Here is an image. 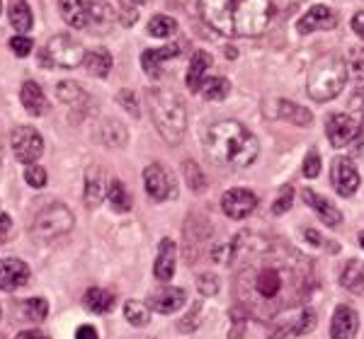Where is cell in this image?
<instances>
[{
  "mask_svg": "<svg viewBox=\"0 0 364 339\" xmlns=\"http://www.w3.org/2000/svg\"><path fill=\"white\" fill-rule=\"evenodd\" d=\"M233 262L238 265L233 294L238 308L260 323L301 306L314 289L311 262L277 238L238 235Z\"/></svg>",
  "mask_w": 364,
  "mask_h": 339,
  "instance_id": "cell-1",
  "label": "cell"
},
{
  "mask_svg": "<svg viewBox=\"0 0 364 339\" xmlns=\"http://www.w3.org/2000/svg\"><path fill=\"white\" fill-rule=\"evenodd\" d=\"M204 150L214 165L226 170H245L255 162L257 153H260V141L240 121L224 119L207 128Z\"/></svg>",
  "mask_w": 364,
  "mask_h": 339,
  "instance_id": "cell-2",
  "label": "cell"
},
{
  "mask_svg": "<svg viewBox=\"0 0 364 339\" xmlns=\"http://www.w3.org/2000/svg\"><path fill=\"white\" fill-rule=\"evenodd\" d=\"M149 109L163 141L178 145L187 131V109L182 99L170 90L154 87V90H149Z\"/></svg>",
  "mask_w": 364,
  "mask_h": 339,
  "instance_id": "cell-3",
  "label": "cell"
},
{
  "mask_svg": "<svg viewBox=\"0 0 364 339\" xmlns=\"http://www.w3.org/2000/svg\"><path fill=\"white\" fill-rule=\"evenodd\" d=\"M348 61L340 56H326L311 68L306 80V92L314 102H331L348 85Z\"/></svg>",
  "mask_w": 364,
  "mask_h": 339,
  "instance_id": "cell-4",
  "label": "cell"
},
{
  "mask_svg": "<svg viewBox=\"0 0 364 339\" xmlns=\"http://www.w3.org/2000/svg\"><path fill=\"white\" fill-rule=\"evenodd\" d=\"M272 20V0H233L236 37H260Z\"/></svg>",
  "mask_w": 364,
  "mask_h": 339,
  "instance_id": "cell-5",
  "label": "cell"
},
{
  "mask_svg": "<svg viewBox=\"0 0 364 339\" xmlns=\"http://www.w3.org/2000/svg\"><path fill=\"white\" fill-rule=\"evenodd\" d=\"M73 226H75V218H73V213H70V209L66 206V204L54 201L34 216L32 235L42 243H49V240H56V238L70 233L73 230Z\"/></svg>",
  "mask_w": 364,
  "mask_h": 339,
  "instance_id": "cell-6",
  "label": "cell"
},
{
  "mask_svg": "<svg viewBox=\"0 0 364 339\" xmlns=\"http://www.w3.org/2000/svg\"><path fill=\"white\" fill-rule=\"evenodd\" d=\"M85 61V49L78 39H73L70 34H56L54 39H49L42 51V63L44 66H56V68H75Z\"/></svg>",
  "mask_w": 364,
  "mask_h": 339,
  "instance_id": "cell-7",
  "label": "cell"
},
{
  "mask_svg": "<svg viewBox=\"0 0 364 339\" xmlns=\"http://www.w3.org/2000/svg\"><path fill=\"white\" fill-rule=\"evenodd\" d=\"M10 143H13L15 160H20L22 165H37L44 153V138L34 126H15L10 133Z\"/></svg>",
  "mask_w": 364,
  "mask_h": 339,
  "instance_id": "cell-8",
  "label": "cell"
},
{
  "mask_svg": "<svg viewBox=\"0 0 364 339\" xmlns=\"http://www.w3.org/2000/svg\"><path fill=\"white\" fill-rule=\"evenodd\" d=\"M144 187H146V194L154 199V201H168V199L178 196V179L161 162H151L144 170Z\"/></svg>",
  "mask_w": 364,
  "mask_h": 339,
  "instance_id": "cell-9",
  "label": "cell"
},
{
  "mask_svg": "<svg viewBox=\"0 0 364 339\" xmlns=\"http://www.w3.org/2000/svg\"><path fill=\"white\" fill-rule=\"evenodd\" d=\"M197 5L204 22L214 32L224 34V37H236V29H233V0H197Z\"/></svg>",
  "mask_w": 364,
  "mask_h": 339,
  "instance_id": "cell-10",
  "label": "cell"
},
{
  "mask_svg": "<svg viewBox=\"0 0 364 339\" xmlns=\"http://www.w3.org/2000/svg\"><path fill=\"white\" fill-rule=\"evenodd\" d=\"M257 206V196L252 194L250 189H243V187H236V189H228L224 196H221V209L228 218L233 221H243L255 211Z\"/></svg>",
  "mask_w": 364,
  "mask_h": 339,
  "instance_id": "cell-11",
  "label": "cell"
},
{
  "mask_svg": "<svg viewBox=\"0 0 364 339\" xmlns=\"http://www.w3.org/2000/svg\"><path fill=\"white\" fill-rule=\"evenodd\" d=\"M331 182L340 196H352L360 189V172L350 157H336L331 165Z\"/></svg>",
  "mask_w": 364,
  "mask_h": 339,
  "instance_id": "cell-12",
  "label": "cell"
},
{
  "mask_svg": "<svg viewBox=\"0 0 364 339\" xmlns=\"http://www.w3.org/2000/svg\"><path fill=\"white\" fill-rule=\"evenodd\" d=\"M29 282V267L22 260L15 257H5L0 260V291L13 294V291L22 289Z\"/></svg>",
  "mask_w": 364,
  "mask_h": 339,
  "instance_id": "cell-13",
  "label": "cell"
},
{
  "mask_svg": "<svg viewBox=\"0 0 364 339\" xmlns=\"http://www.w3.org/2000/svg\"><path fill=\"white\" fill-rule=\"evenodd\" d=\"M185 303H187L185 289H178V286H163V289H158L156 294L149 296V303H146V306H149L154 313L170 315V313L180 311Z\"/></svg>",
  "mask_w": 364,
  "mask_h": 339,
  "instance_id": "cell-14",
  "label": "cell"
},
{
  "mask_svg": "<svg viewBox=\"0 0 364 339\" xmlns=\"http://www.w3.org/2000/svg\"><path fill=\"white\" fill-rule=\"evenodd\" d=\"M326 133H328V141H331L336 148H343L355 141L357 136V121L352 119L350 114H331L326 121Z\"/></svg>",
  "mask_w": 364,
  "mask_h": 339,
  "instance_id": "cell-15",
  "label": "cell"
},
{
  "mask_svg": "<svg viewBox=\"0 0 364 339\" xmlns=\"http://www.w3.org/2000/svg\"><path fill=\"white\" fill-rule=\"evenodd\" d=\"M336 25H338V17L331 8H326V5H314V8L296 22V29H299V34H314V32L333 29Z\"/></svg>",
  "mask_w": 364,
  "mask_h": 339,
  "instance_id": "cell-16",
  "label": "cell"
},
{
  "mask_svg": "<svg viewBox=\"0 0 364 339\" xmlns=\"http://www.w3.org/2000/svg\"><path fill=\"white\" fill-rule=\"evenodd\" d=\"M109 189V179L105 174L102 167H87L85 172V189H83V201L87 209H97L105 201Z\"/></svg>",
  "mask_w": 364,
  "mask_h": 339,
  "instance_id": "cell-17",
  "label": "cell"
},
{
  "mask_svg": "<svg viewBox=\"0 0 364 339\" xmlns=\"http://www.w3.org/2000/svg\"><path fill=\"white\" fill-rule=\"evenodd\" d=\"M360 332V315L350 306H338L331 320V337L333 339H355Z\"/></svg>",
  "mask_w": 364,
  "mask_h": 339,
  "instance_id": "cell-18",
  "label": "cell"
},
{
  "mask_svg": "<svg viewBox=\"0 0 364 339\" xmlns=\"http://www.w3.org/2000/svg\"><path fill=\"white\" fill-rule=\"evenodd\" d=\"M301 196H304V204H306L309 209H314V211L318 213V218L328 228H336V226L343 223V213H340V209L333 201H328L326 196L316 194L314 189H304Z\"/></svg>",
  "mask_w": 364,
  "mask_h": 339,
  "instance_id": "cell-19",
  "label": "cell"
},
{
  "mask_svg": "<svg viewBox=\"0 0 364 339\" xmlns=\"http://www.w3.org/2000/svg\"><path fill=\"white\" fill-rule=\"evenodd\" d=\"M90 3L92 0H58L63 22L73 29H87L90 27Z\"/></svg>",
  "mask_w": 364,
  "mask_h": 339,
  "instance_id": "cell-20",
  "label": "cell"
},
{
  "mask_svg": "<svg viewBox=\"0 0 364 339\" xmlns=\"http://www.w3.org/2000/svg\"><path fill=\"white\" fill-rule=\"evenodd\" d=\"M175 260H178V248L170 238H163L158 245V257L154 265V274L158 282H170L175 277Z\"/></svg>",
  "mask_w": 364,
  "mask_h": 339,
  "instance_id": "cell-21",
  "label": "cell"
},
{
  "mask_svg": "<svg viewBox=\"0 0 364 339\" xmlns=\"http://www.w3.org/2000/svg\"><path fill=\"white\" fill-rule=\"evenodd\" d=\"M56 97L63 104H68L70 109H75V112H85L90 107V95L75 80H61L56 85Z\"/></svg>",
  "mask_w": 364,
  "mask_h": 339,
  "instance_id": "cell-22",
  "label": "cell"
},
{
  "mask_svg": "<svg viewBox=\"0 0 364 339\" xmlns=\"http://www.w3.org/2000/svg\"><path fill=\"white\" fill-rule=\"evenodd\" d=\"M178 51H180L178 44H168V46H161V49H146L144 54H141V68H144L146 75L158 78V75H161L163 61L175 58V56H178Z\"/></svg>",
  "mask_w": 364,
  "mask_h": 339,
  "instance_id": "cell-23",
  "label": "cell"
},
{
  "mask_svg": "<svg viewBox=\"0 0 364 339\" xmlns=\"http://www.w3.org/2000/svg\"><path fill=\"white\" fill-rule=\"evenodd\" d=\"M95 138L102 145H109V148H122V145H127L129 133L122 121L105 119V121H100V126L95 128Z\"/></svg>",
  "mask_w": 364,
  "mask_h": 339,
  "instance_id": "cell-24",
  "label": "cell"
},
{
  "mask_svg": "<svg viewBox=\"0 0 364 339\" xmlns=\"http://www.w3.org/2000/svg\"><path fill=\"white\" fill-rule=\"evenodd\" d=\"M20 99H22V107H25L32 116H42L46 109H49V102H46L42 87H39V83H34V80H27V83H22Z\"/></svg>",
  "mask_w": 364,
  "mask_h": 339,
  "instance_id": "cell-25",
  "label": "cell"
},
{
  "mask_svg": "<svg viewBox=\"0 0 364 339\" xmlns=\"http://www.w3.org/2000/svg\"><path fill=\"white\" fill-rule=\"evenodd\" d=\"M209 66H211V56L207 54V51H197V54L192 56L190 68H187V78H185V83L192 92L202 90V83L207 80Z\"/></svg>",
  "mask_w": 364,
  "mask_h": 339,
  "instance_id": "cell-26",
  "label": "cell"
},
{
  "mask_svg": "<svg viewBox=\"0 0 364 339\" xmlns=\"http://www.w3.org/2000/svg\"><path fill=\"white\" fill-rule=\"evenodd\" d=\"M340 286L355 296H364V262L350 260L340 274Z\"/></svg>",
  "mask_w": 364,
  "mask_h": 339,
  "instance_id": "cell-27",
  "label": "cell"
},
{
  "mask_svg": "<svg viewBox=\"0 0 364 339\" xmlns=\"http://www.w3.org/2000/svg\"><path fill=\"white\" fill-rule=\"evenodd\" d=\"M83 306L90 313L105 315V313H109L114 308V294H112V291H107V289H100V286H92V289L85 291Z\"/></svg>",
  "mask_w": 364,
  "mask_h": 339,
  "instance_id": "cell-28",
  "label": "cell"
},
{
  "mask_svg": "<svg viewBox=\"0 0 364 339\" xmlns=\"http://www.w3.org/2000/svg\"><path fill=\"white\" fill-rule=\"evenodd\" d=\"M8 15H10V25L20 34H27L34 25V15H32V10H29L27 0H10Z\"/></svg>",
  "mask_w": 364,
  "mask_h": 339,
  "instance_id": "cell-29",
  "label": "cell"
},
{
  "mask_svg": "<svg viewBox=\"0 0 364 339\" xmlns=\"http://www.w3.org/2000/svg\"><path fill=\"white\" fill-rule=\"evenodd\" d=\"M85 68L90 75L95 78H107L109 71H112V54L107 49H92L85 51Z\"/></svg>",
  "mask_w": 364,
  "mask_h": 339,
  "instance_id": "cell-30",
  "label": "cell"
},
{
  "mask_svg": "<svg viewBox=\"0 0 364 339\" xmlns=\"http://www.w3.org/2000/svg\"><path fill=\"white\" fill-rule=\"evenodd\" d=\"M277 107H279L282 119L291 121V124H296V126H311V121H314V114H311L306 107L296 104V102H287V99H282Z\"/></svg>",
  "mask_w": 364,
  "mask_h": 339,
  "instance_id": "cell-31",
  "label": "cell"
},
{
  "mask_svg": "<svg viewBox=\"0 0 364 339\" xmlns=\"http://www.w3.org/2000/svg\"><path fill=\"white\" fill-rule=\"evenodd\" d=\"M107 199H109V204H112L114 211H119V213L132 211V196H129L127 187L122 184L119 179H112V182H109Z\"/></svg>",
  "mask_w": 364,
  "mask_h": 339,
  "instance_id": "cell-32",
  "label": "cell"
},
{
  "mask_svg": "<svg viewBox=\"0 0 364 339\" xmlns=\"http://www.w3.org/2000/svg\"><path fill=\"white\" fill-rule=\"evenodd\" d=\"M228 92H231V83L226 78H209L202 83V95L209 102H221L228 97Z\"/></svg>",
  "mask_w": 364,
  "mask_h": 339,
  "instance_id": "cell-33",
  "label": "cell"
},
{
  "mask_svg": "<svg viewBox=\"0 0 364 339\" xmlns=\"http://www.w3.org/2000/svg\"><path fill=\"white\" fill-rule=\"evenodd\" d=\"M124 318H127V323H132L134 327H144L151 323V308L141 301H127Z\"/></svg>",
  "mask_w": 364,
  "mask_h": 339,
  "instance_id": "cell-34",
  "label": "cell"
},
{
  "mask_svg": "<svg viewBox=\"0 0 364 339\" xmlns=\"http://www.w3.org/2000/svg\"><path fill=\"white\" fill-rule=\"evenodd\" d=\"M149 34L158 39L173 37V34H178V22L168 15H156V17H151V22H149Z\"/></svg>",
  "mask_w": 364,
  "mask_h": 339,
  "instance_id": "cell-35",
  "label": "cell"
},
{
  "mask_svg": "<svg viewBox=\"0 0 364 339\" xmlns=\"http://www.w3.org/2000/svg\"><path fill=\"white\" fill-rule=\"evenodd\" d=\"M182 170H185V179H187V184H190V189L204 191V187H207V174H204V170L199 167L195 160H185L182 162Z\"/></svg>",
  "mask_w": 364,
  "mask_h": 339,
  "instance_id": "cell-36",
  "label": "cell"
},
{
  "mask_svg": "<svg viewBox=\"0 0 364 339\" xmlns=\"http://www.w3.org/2000/svg\"><path fill=\"white\" fill-rule=\"evenodd\" d=\"M22 308H25L27 320H32V323H42L46 318V313H49V303H46V298H42V296L27 298V301L22 303Z\"/></svg>",
  "mask_w": 364,
  "mask_h": 339,
  "instance_id": "cell-37",
  "label": "cell"
},
{
  "mask_svg": "<svg viewBox=\"0 0 364 339\" xmlns=\"http://www.w3.org/2000/svg\"><path fill=\"white\" fill-rule=\"evenodd\" d=\"M197 289H199V294L202 296H216L221 291V282H219V277L216 274H202V277L197 279Z\"/></svg>",
  "mask_w": 364,
  "mask_h": 339,
  "instance_id": "cell-38",
  "label": "cell"
},
{
  "mask_svg": "<svg viewBox=\"0 0 364 339\" xmlns=\"http://www.w3.org/2000/svg\"><path fill=\"white\" fill-rule=\"evenodd\" d=\"M314 325H316V313L311 311V308H306V311H301L299 313V318L296 320H291V327H294V335H306V332L314 330Z\"/></svg>",
  "mask_w": 364,
  "mask_h": 339,
  "instance_id": "cell-39",
  "label": "cell"
},
{
  "mask_svg": "<svg viewBox=\"0 0 364 339\" xmlns=\"http://www.w3.org/2000/svg\"><path fill=\"white\" fill-rule=\"evenodd\" d=\"M291 201H294V189H291V187H282L277 201L272 204V213H274V216H282L284 211H289V209H291Z\"/></svg>",
  "mask_w": 364,
  "mask_h": 339,
  "instance_id": "cell-40",
  "label": "cell"
},
{
  "mask_svg": "<svg viewBox=\"0 0 364 339\" xmlns=\"http://www.w3.org/2000/svg\"><path fill=\"white\" fill-rule=\"evenodd\" d=\"M117 102H119L127 112H132L134 119H139V114H141L139 112V99H136V95H134L132 90H127V87H124V90L117 92Z\"/></svg>",
  "mask_w": 364,
  "mask_h": 339,
  "instance_id": "cell-41",
  "label": "cell"
},
{
  "mask_svg": "<svg viewBox=\"0 0 364 339\" xmlns=\"http://www.w3.org/2000/svg\"><path fill=\"white\" fill-rule=\"evenodd\" d=\"M25 182L29 187H34V189H42L46 184V170L39 167V165H27L25 170Z\"/></svg>",
  "mask_w": 364,
  "mask_h": 339,
  "instance_id": "cell-42",
  "label": "cell"
},
{
  "mask_svg": "<svg viewBox=\"0 0 364 339\" xmlns=\"http://www.w3.org/2000/svg\"><path fill=\"white\" fill-rule=\"evenodd\" d=\"M318 174H321V155H318V150H311L306 155V160H304V177L316 179Z\"/></svg>",
  "mask_w": 364,
  "mask_h": 339,
  "instance_id": "cell-43",
  "label": "cell"
},
{
  "mask_svg": "<svg viewBox=\"0 0 364 339\" xmlns=\"http://www.w3.org/2000/svg\"><path fill=\"white\" fill-rule=\"evenodd\" d=\"M10 49H13V54H15V56L27 58L29 54H32L34 44H32V39L22 34V37H13V39H10Z\"/></svg>",
  "mask_w": 364,
  "mask_h": 339,
  "instance_id": "cell-44",
  "label": "cell"
},
{
  "mask_svg": "<svg viewBox=\"0 0 364 339\" xmlns=\"http://www.w3.org/2000/svg\"><path fill=\"white\" fill-rule=\"evenodd\" d=\"M348 68H350V73H355V75H360V78H364V51L362 49H352L350 51Z\"/></svg>",
  "mask_w": 364,
  "mask_h": 339,
  "instance_id": "cell-45",
  "label": "cell"
},
{
  "mask_svg": "<svg viewBox=\"0 0 364 339\" xmlns=\"http://www.w3.org/2000/svg\"><path fill=\"white\" fill-rule=\"evenodd\" d=\"M304 238H306L309 243L318 245V248H328L331 252H338V245H336V243H331V240H326L323 235H318V233H316L314 228H306V230H304Z\"/></svg>",
  "mask_w": 364,
  "mask_h": 339,
  "instance_id": "cell-46",
  "label": "cell"
},
{
  "mask_svg": "<svg viewBox=\"0 0 364 339\" xmlns=\"http://www.w3.org/2000/svg\"><path fill=\"white\" fill-rule=\"evenodd\" d=\"M192 315H187V318H182L180 320V325H178V330L180 332H192V330H197V315H199V311H202V306H199V303H195V306H192Z\"/></svg>",
  "mask_w": 364,
  "mask_h": 339,
  "instance_id": "cell-47",
  "label": "cell"
},
{
  "mask_svg": "<svg viewBox=\"0 0 364 339\" xmlns=\"http://www.w3.org/2000/svg\"><path fill=\"white\" fill-rule=\"evenodd\" d=\"M13 235V218L5 211H0V245H5Z\"/></svg>",
  "mask_w": 364,
  "mask_h": 339,
  "instance_id": "cell-48",
  "label": "cell"
},
{
  "mask_svg": "<svg viewBox=\"0 0 364 339\" xmlns=\"http://www.w3.org/2000/svg\"><path fill=\"white\" fill-rule=\"evenodd\" d=\"M136 20H139V15H136V8H122V17H119V22L124 27H132V25H136Z\"/></svg>",
  "mask_w": 364,
  "mask_h": 339,
  "instance_id": "cell-49",
  "label": "cell"
},
{
  "mask_svg": "<svg viewBox=\"0 0 364 339\" xmlns=\"http://www.w3.org/2000/svg\"><path fill=\"white\" fill-rule=\"evenodd\" d=\"M75 339H100V335L92 325H80L78 332H75Z\"/></svg>",
  "mask_w": 364,
  "mask_h": 339,
  "instance_id": "cell-50",
  "label": "cell"
},
{
  "mask_svg": "<svg viewBox=\"0 0 364 339\" xmlns=\"http://www.w3.org/2000/svg\"><path fill=\"white\" fill-rule=\"evenodd\" d=\"M355 150H357V153H362V150H364V109H362V121H360V126H357Z\"/></svg>",
  "mask_w": 364,
  "mask_h": 339,
  "instance_id": "cell-51",
  "label": "cell"
},
{
  "mask_svg": "<svg viewBox=\"0 0 364 339\" xmlns=\"http://www.w3.org/2000/svg\"><path fill=\"white\" fill-rule=\"evenodd\" d=\"M352 29H355V32L364 39V13H357L355 17H352Z\"/></svg>",
  "mask_w": 364,
  "mask_h": 339,
  "instance_id": "cell-52",
  "label": "cell"
},
{
  "mask_svg": "<svg viewBox=\"0 0 364 339\" xmlns=\"http://www.w3.org/2000/svg\"><path fill=\"white\" fill-rule=\"evenodd\" d=\"M15 339H49L44 335V332H39V330H25V332H20Z\"/></svg>",
  "mask_w": 364,
  "mask_h": 339,
  "instance_id": "cell-53",
  "label": "cell"
},
{
  "mask_svg": "<svg viewBox=\"0 0 364 339\" xmlns=\"http://www.w3.org/2000/svg\"><path fill=\"white\" fill-rule=\"evenodd\" d=\"M352 107H362L364 109V87H360V90L355 92V97H352Z\"/></svg>",
  "mask_w": 364,
  "mask_h": 339,
  "instance_id": "cell-54",
  "label": "cell"
},
{
  "mask_svg": "<svg viewBox=\"0 0 364 339\" xmlns=\"http://www.w3.org/2000/svg\"><path fill=\"white\" fill-rule=\"evenodd\" d=\"M0 165H3V138H0Z\"/></svg>",
  "mask_w": 364,
  "mask_h": 339,
  "instance_id": "cell-55",
  "label": "cell"
},
{
  "mask_svg": "<svg viewBox=\"0 0 364 339\" xmlns=\"http://www.w3.org/2000/svg\"><path fill=\"white\" fill-rule=\"evenodd\" d=\"M360 245H362V248H364V233H362V235H360Z\"/></svg>",
  "mask_w": 364,
  "mask_h": 339,
  "instance_id": "cell-56",
  "label": "cell"
},
{
  "mask_svg": "<svg viewBox=\"0 0 364 339\" xmlns=\"http://www.w3.org/2000/svg\"><path fill=\"white\" fill-rule=\"evenodd\" d=\"M289 3H291V5H294V3H299V0H289Z\"/></svg>",
  "mask_w": 364,
  "mask_h": 339,
  "instance_id": "cell-57",
  "label": "cell"
},
{
  "mask_svg": "<svg viewBox=\"0 0 364 339\" xmlns=\"http://www.w3.org/2000/svg\"><path fill=\"white\" fill-rule=\"evenodd\" d=\"M0 13H3V3H0Z\"/></svg>",
  "mask_w": 364,
  "mask_h": 339,
  "instance_id": "cell-58",
  "label": "cell"
},
{
  "mask_svg": "<svg viewBox=\"0 0 364 339\" xmlns=\"http://www.w3.org/2000/svg\"><path fill=\"white\" fill-rule=\"evenodd\" d=\"M0 315H3V311H0Z\"/></svg>",
  "mask_w": 364,
  "mask_h": 339,
  "instance_id": "cell-59",
  "label": "cell"
}]
</instances>
